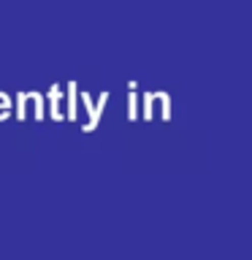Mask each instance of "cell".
<instances>
[{
  "label": "cell",
  "instance_id": "obj_5",
  "mask_svg": "<svg viewBox=\"0 0 252 260\" xmlns=\"http://www.w3.org/2000/svg\"><path fill=\"white\" fill-rule=\"evenodd\" d=\"M128 106H130V109H128V114H130V119H136V92L130 95V101H128Z\"/></svg>",
  "mask_w": 252,
  "mask_h": 260
},
{
  "label": "cell",
  "instance_id": "obj_1",
  "mask_svg": "<svg viewBox=\"0 0 252 260\" xmlns=\"http://www.w3.org/2000/svg\"><path fill=\"white\" fill-rule=\"evenodd\" d=\"M106 101H109V92H103L101 95V103L98 106H92V101L84 95V103H87V109H89V122L84 125V130L89 133V130H95V125H98V119H101V114H103V106H106Z\"/></svg>",
  "mask_w": 252,
  "mask_h": 260
},
{
  "label": "cell",
  "instance_id": "obj_3",
  "mask_svg": "<svg viewBox=\"0 0 252 260\" xmlns=\"http://www.w3.org/2000/svg\"><path fill=\"white\" fill-rule=\"evenodd\" d=\"M68 119L76 122V84H68Z\"/></svg>",
  "mask_w": 252,
  "mask_h": 260
},
{
  "label": "cell",
  "instance_id": "obj_2",
  "mask_svg": "<svg viewBox=\"0 0 252 260\" xmlns=\"http://www.w3.org/2000/svg\"><path fill=\"white\" fill-rule=\"evenodd\" d=\"M49 101H52V119L60 122L62 119V114H60V87H49Z\"/></svg>",
  "mask_w": 252,
  "mask_h": 260
},
{
  "label": "cell",
  "instance_id": "obj_4",
  "mask_svg": "<svg viewBox=\"0 0 252 260\" xmlns=\"http://www.w3.org/2000/svg\"><path fill=\"white\" fill-rule=\"evenodd\" d=\"M6 117H8V98L0 95V119H6Z\"/></svg>",
  "mask_w": 252,
  "mask_h": 260
}]
</instances>
